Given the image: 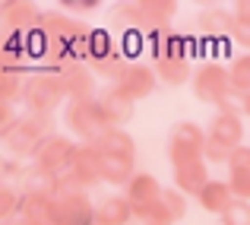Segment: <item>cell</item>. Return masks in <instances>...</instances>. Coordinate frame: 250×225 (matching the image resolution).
I'll return each mask as SVG.
<instances>
[]
</instances>
